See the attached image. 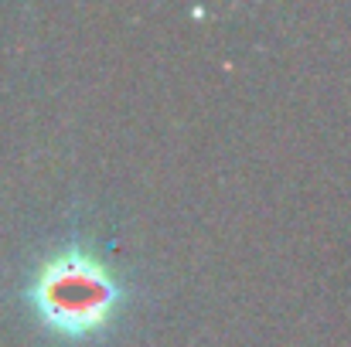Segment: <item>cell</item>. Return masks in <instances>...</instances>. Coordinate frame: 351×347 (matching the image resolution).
I'll use <instances>...</instances> for the list:
<instances>
[{"mask_svg":"<svg viewBox=\"0 0 351 347\" xmlns=\"http://www.w3.org/2000/svg\"><path fill=\"white\" fill-rule=\"evenodd\" d=\"M27 303L45 331L65 341H89L110 331L123 303L119 279L86 248L48 255L27 286Z\"/></svg>","mask_w":351,"mask_h":347,"instance_id":"6da1fadb","label":"cell"}]
</instances>
